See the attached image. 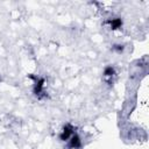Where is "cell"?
I'll return each instance as SVG.
<instances>
[{
	"label": "cell",
	"instance_id": "1",
	"mask_svg": "<svg viewBox=\"0 0 149 149\" xmlns=\"http://www.w3.org/2000/svg\"><path fill=\"white\" fill-rule=\"evenodd\" d=\"M74 134V127L71 125V123H66L62 130H61V134H59V140L63 141V142H68L69 139Z\"/></svg>",
	"mask_w": 149,
	"mask_h": 149
},
{
	"label": "cell",
	"instance_id": "2",
	"mask_svg": "<svg viewBox=\"0 0 149 149\" xmlns=\"http://www.w3.org/2000/svg\"><path fill=\"white\" fill-rule=\"evenodd\" d=\"M68 147L70 149H79L81 147V140H80V136L74 133L68 141Z\"/></svg>",
	"mask_w": 149,
	"mask_h": 149
},
{
	"label": "cell",
	"instance_id": "3",
	"mask_svg": "<svg viewBox=\"0 0 149 149\" xmlns=\"http://www.w3.org/2000/svg\"><path fill=\"white\" fill-rule=\"evenodd\" d=\"M114 76H115V69L112 65H108V66H106L104 69V77L106 78V80L108 83H111V80H112V78Z\"/></svg>",
	"mask_w": 149,
	"mask_h": 149
},
{
	"label": "cell",
	"instance_id": "5",
	"mask_svg": "<svg viewBox=\"0 0 149 149\" xmlns=\"http://www.w3.org/2000/svg\"><path fill=\"white\" fill-rule=\"evenodd\" d=\"M123 49H125V47H123L122 44H114V45H113V50L116 51L118 54H121V52L123 51Z\"/></svg>",
	"mask_w": 149,
	"mask_h": 149
},
{
	"label": "cell",
	"instance_id": "4",
	"mask_svg": "<svg viewBox=\"0 0 149 149\" xmlns=\"http://www.w3.org/2000/svg\"><path fill=\"white\" fill-rule=\"evenodd\" d=\"M108 23H109V26H111V28L112 29H118V28H121V26H122V21H121V19H112V20H109L108 21Z\"/></svg>",
	"mask_w": 149,
	"mask_h": 149
}]
</instances>
